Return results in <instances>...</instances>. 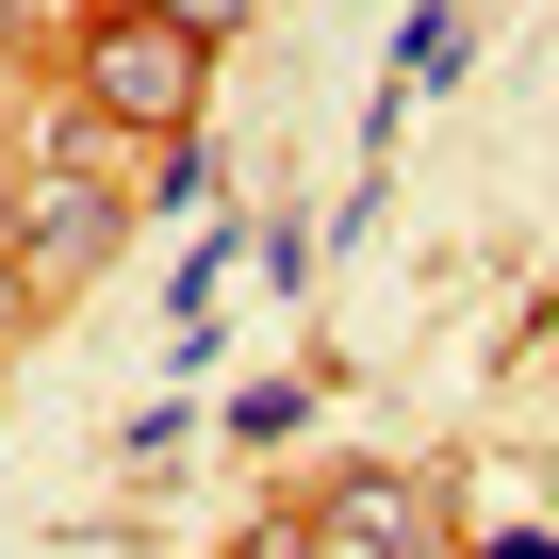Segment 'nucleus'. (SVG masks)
Returning a JSON list of instances; mask_svg holds the SVG:
<instances>
[{"label":"nucleus","instance_id":"f257e3e1","mask_svg":"<svg viewBox=\"0 0 559 559\" xmlns=\"http://www.w3.org/2000/svg\"><path fill=\"white\" fill-rule=\"evenodd\" d=\"M198 99H214V50H198V34L132 17V0H99V17H83V116H99V132L181 148V132H198Z\"/></svg>","mask_w":559,"mask_h":559},{"label":"nucleus","instance_id":"f03ea898","mask_svg":"<svg viewBox=\"0 0 559 559\" xmlns=\"http://www.w3.org/2000/svg\"><path fill=\"white\" fill-rule=\"evenodd\" d=\"M428 510H444V493H428L412 461H395V477L362 461V477H330V493H313V543H362V559L395 543V559H412V543H428Z\"/></svg>","mask_w":559,"mask_h":559},{"label":"nucleus","instance_id":"7ed1b4c3","mask_svg":"<svg viewBox=\"0 0 559 559\" xmlns=\"http://www.w3.org/2000/svg\"><path fill=\"white\" fill-rule=\"evenodd\" d=\"M99 247H116V198L99 181H34L17 198V280H83Z\"/></svg>","mask_w":559,"mask_h":559},{"label":"nucleus","instance_id":"20e7f679","mask_svg":"<svg viewBox=\"0 0 559 559\" xmlns=\"http://www.w3.org/2000/svg\"><path fill=\"white\" fill-rule=\"evenodd\" d=\"M132 17H165V34H198V50H230V34L263 17V0H132Z\"/></svg>","mask_w":559,"mask_h":559},{"label":"nucleus","instance_id":"39448f33","mask_svg":"<svg viewBox=\"0 0 559 559\" xmlns=\"http://www.w3.org/2000/svg\"><path fill=\"white\" fill-rule=\"evenodd\" d=\"M230 559H313V526H247V543H230Z\"/></svg>","mask_w":559,"mask_h":559},{"label":"nucleus","instance_id":"423d86ee","mask_svg":"<svg viewBox=\"0 0 559 559\" xmlns=\"http://www.w3.org/2000/svg\"><path fill=\"white\" fill-rule=\"evenodd\" d=\"M17 330H34V280H17V263H0V346H17Z\"/></svg>","mask_w":559,"mask_h":559},{"label":"nucleus","instance_id":"0eeeda50","mask_svg":"<svg viewBox=\"0 0 559 559\" xmlns=\"http://www.w3.org/2000/svg\"><path fill=\"white\" fill-rule=\"evenodd\" d=\"M477 559H559V543H543V526H510V543H477Z\"/></svg>","mask_w":559,"mask_h":559},{"label":"nucleus","instance_id":"6e6552de","mask_svg":"<svg viewBox=\"0 0 559 559\" xmlns=\"http://www.w3.org/2000/svg\"><path fill=\"white\" fill-rule=\"evenodd\" d=\"M0 263H17V181H0Z\"/></svg>","mask_w":559,"mask_h":559}]
</instances>
